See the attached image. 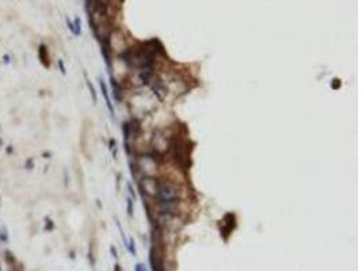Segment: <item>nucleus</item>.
I'll return each instance as SVG.
<instances>
[{
  "label": "nucleus",
  "mask_w": 362,
  "mask_h": 271,
  "mask_svg": "<svg viewBox=\"0 0 362 271\" xmlns=\"http://www.w3.org/2000/svg\"><path fill=\"white\" fill-rule=\"evenodd\" d=\"M153 201L156 203H180L183 201L182 187L168 179L157 178V191Z\"/></svg>",
  "instance_id": "nucleus-1"
},
{
  "label": "nucleus",
  "mask_w": 362,
  "mask_h": 271,
  "mask_svg": "<svg viewBox=\"0 0 362 271\" xmlns=\"http://www.w3.org/2000/svg\"><path fill=\"white\" fill-rule=\"evenodd\" d=\"M106 43L109 46V50L111 54L114 56H121L126 52V49L129 48L126 43V39H125V36L121 30L115 29V30H111L110 34L107 36Z\"/></svg>",
  "instance_id": "nucleus-2"
},
{
  "label": "nucleus",
  "mask_w": 362,
  "mask_h": 271,
  "mask_svg": "<svg viewBox=\"0 0 362 271\" xmlns=\"http://www.w3.org/2000/svg\"><path fill=\"white\" fill-rule=\"evenodd\" d=\"M110 68H111L113 73H111V77L114 79V80L119 81V83H124V81H126L128 76H129L130 73V68L129 65H128L126 63H125L124 60H122L119 56H115V58H113V61L110 63Z\"/></svg>",
  "instance_id": "nucleus-3"
},
{
  "label": "nucleus",
  "mask_w": 362,
  "mask_h": 271,
  "mask_svg": "<svg viewBox=\"0 0 362 271\" xmlns=\"http://www.w3.org/2000/svg\"><path fill=\"white\" fill-rule=\"evenodd\" d=\"M137 185L144 199H153L157 191V178H138Z\"/></svg>",
  "instance_id": "nucleus-4"
},
{
  "label": "nucleus",
  "mask_w": 362,
  "mask_h": 271,
  "mask_svg": "<svg viewBox=\"0 0 362 271\" xmlns=\"http://www.w3.org/2000/svg\"><path fill=\"white\" fill-rule=\"evenodd\" d=\"M99 87H101L102 95H103V98H104V102H106V107H107V110H109L110 115H111L113 118H115L114 107H113L111 99H110V95H109V88H107V84H106V81H104L103 79H99Z\"/></svg>",
  "instance_id": "nucleus-5"
},
{
  "label": "nucleus",
  "mask_w": 362,
  "mask_h": 271,
  "mask_svg": "<svg viewBox=\"0 0 362 271\" xmlns=\"http://www.w3.org/2000/svg\"><path fill=\"white\" fill-rule=\"evenodd\" d=\"M110 81H111L113 97H114L115 102L121 103V100H122V95H124V86H122V83H119V81L114 80L113 77H110Z\"/></svg>",
  "instance_id": "nucleus-6"
},
{
  "label": "nucleus",
  "mask_w": 362,
  "mask_h": 271,
  "mask_svg": "<svg viewBox=\"0 0 362 271\" xmlns=\"http://www.w3.org/2000/svg\"><path fill=\"white\" fill-rule=\"evenodd\" d=\"M39 58H41V63H42L43 65L46 66V68H49V66H50V61H49L48 50H46V46H43V45H41V48H39Z\"/></svg>",
  "instance_id": "nucleus-7"
},
{
  "label": "nucleus",
  "mask_w": 362,
  "mask_h": 271,
  "mask_svg": "<svg viewBox=\"0 0 362 271\" xmlns=\"http://www.w3.org/2000/svg\"><path fill=\"white\" fill-rule=\"evenodd\" d=\"M109 149L111 151V153H113V159H114V160L118 159V147H117V141H115L114 138H110V141H109Z\"/></svg>",
  "instance_id": "nucleus-8"
},
{
  "label": "nucleus",
  "mask_w": 362,
  "mask_h": 271,
  "mask_svg": "<svg viewBox=\"0 0 362 271\" xmlns=\"http://www.w3.org/2000/svg\"><path fill=\"white\" fill-rule=\"evenodd\" d=\"M84 76H86V83H87V87H88V90H90V94H91V97H92V100H94V103H96V102H98V97H96V91H95L94 86H92L91 81L88 80V77H87L86 73H84Z\"/></svg>",
  "instance_id": "nucleus-9"
},
{
  "label": "nucleus",
  "mask_w": 362,
  "mask_h": 271,
  "mask_svg": "<svg viewBox=\"0 0 362 271\" xmlns=\"http://www.w3.org/2000/svg\"><path fill=\"white\" fill-rule=\"evenodd\" d=\"M126 210H128V215L132 218L133 212H134V201H133V198H130V197L126 199Z\"/></svg>",
  "instance_id": "nucleus-10"
},
{
  "label": "nucleus",
  "mask_w": 362,
  "mask_h": 271,
  "mask_svg": "<svg viewBox=\"0 0 362 271\" xmlns=\"http://www.w3.org/2000/svg\"><path fill=\"white\" fill-rule=\"evenodd\" d=\"M128 190H129L130 198H134V199H136V191H134L133 185H132V183H130V182H128Z\"/></svg>",
  "instance_id": "nucleus-11"
},
{
  "label": "nucleus",
  "mask_w": 362,
  "mask_h": 271,
  "mask_svg": "<svg viewBox=\"0 0 362 271\" xmlns=\"http://www.w3.org/2000/svg\"><path fill=\"white\" fill-rule=\"evenodd\" d=\"M119 183H121V174H117V191H119Z\"/></svg>",
  "instance_id": "nucleus-12"
},
{
  "label": "nucleus",
  "mask_w": 362,
  "mask_h": 271,
  "mask_svg": "<svg viewBox=\"0 0 362 271\" xmlns=\"http://www.w3.org/2000/svg\"><path fill=\"white\" fill-rule=\"evenodd\" d=\"M33 165H34L33 160H31V159L27 160V163H26V168H27V170H31V167H33Z\"/></svg>",
  "instance_id": "nucleus-13"
},
{
  "label": "nucleus",
  "mask_w": 362,
  "mask_h": 271,
  "mask_svg": "<svg viewBox=\"0 0 362 271\" xmlns=\"http://www.w3.org/2000/svg\"><path fill=\"white\" fill-rule=\"evenodd\" d=\"M58 65H60V69H61V73H64L65 75V68H64V64H63V61H58Z\"/></svg>",
  "instance_id": "nucleus-14"
},
{
  "label": "nucleus",
  "mask_w": 362,
  "mask_h": 271,
  "mask_svg": "<svg viewBox=\"0 0 362 271\" xmlns=\"http://www.w3.org/2000/svg\"><path fill=\"white\" fill-rule=\"evenodd\" d=\"M111 253H113V256H114V258H117V249H115V247H111Z\"/></svg>",
  "instance_id": "nucleus-15"
}]
</instances>
